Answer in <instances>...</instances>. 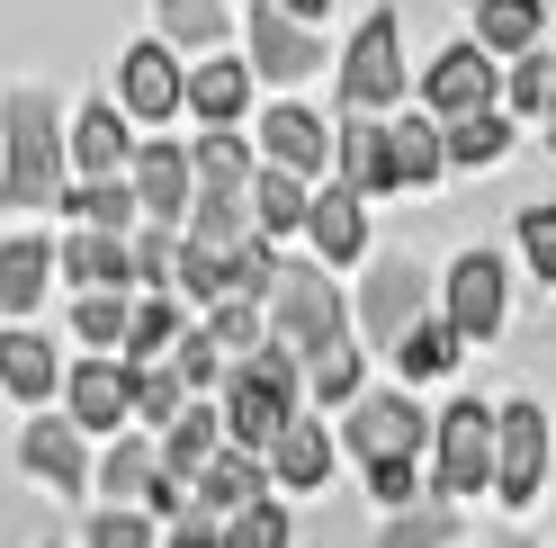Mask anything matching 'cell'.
I'll use <instances>...</instances> for the list:
<instances>
[{
  "mask_svg": "<svg viewBox=\"0 0 556 548\" xmlns=\"http://www.w3.org/2000/svg\"><path fill=\"white\" fill-rule=\"evenodd\" d=\"M0 135H10L0 208H54L63 198V153H73V135L54 126V99L46 90H10L0 99Z\"/></svg>",
  "mask_w": 556,
  "mask_h": 548,
  "instance_id": "cell-1",
  "label": "cell"
},
{
  "mask_svg": "<svg viewBox=\"0 0 556 548\" xmlns=\"http://www.w3.org/2000/svg\"><path fill=\"white\" fill-rule=\"evenodd\" d=\"M225 432H233V450H278V440L296 432V351L288 341H261V351L233 369Z\"/></svg>",
  "mask_w": 556,
  "mask_h": 548,
  "instance_id": "cell-2",
  "label": "cell"
},
{
  "mask_svg": "<svg viewBox=\"0 0 556 548\" xmlns=\"http://www.w3.org/2000/svg\"><path fill=\"white\" fill-rule=\"evenodd\" d=\"M278 341H288L305 369L332 360V351H351V333H341V297H332L324 270H288V279H278Z\"/></svg>",
  "mask_w": 556,
  "mask_h": 548,
  "instance_id": "cell-3",
  "label": "cell"
},
{
  "mask_svg": "<svg viewBox=\"0 0 556 548\" xmlns=\"http://www.w3.org/2000/svg\"><path fill=\"white\" fill-rule=\"evenodd\" d=\"M341 99H351L359 117H368V109H387V99H404V37H395V10L359 18L351 54H341Z\"/></svg>",
  "mask_w": 556,
  "mask_h": 548,
  "instance_id": "cell-4",
  "label": "cell"
},
{
  "mask_svg": "<svg viewBox=\"0 0 556 548\" xmlns=\"http://www.w3.org/2000/svg\"><path fill=\"white\" fill-rule=\"evenodd\" d=\"M422 297H431L422 261H413V252H387V261L368 270V288H359V324H368V341H387V351H404V333L422 324Z\"/></svg>",
  "mask_w": 556,
  "mask_h": 548,
  "instance_id": "cell-5",
  "label": "cell"
},
{
  "mask_svg": "<svg viewBox=\"0 0 556 548\" xmlns=\"http://www.w3.org/2000/svg\"><path fill=\"white\" fill-rule=\"evenodd\" d=\"M494 440H503V414L448 404V423H440V495L448 503H467L476 486H494Z\"/></svg>",
  "mask_w": 556,
  "mask_h": 548,
  "instance_id": "cell-6",
  "label": "cell"
},
{
  "mask_svg": "<svg viewBox=\"0 0 556 548\" xmlns=\"http://www.w3.org/2000/svg\"><path fill=\"white\" fill-rule=\"evenodd\" d=\"M547 476V414L539 404H503V440H494V486L511 503H530Z\"/></svg>",
  "mask_w": 556,
  "mask_h": 548,
  "instance_id": "cell-7",
  "label": "cell"
},
{
  "mask_svg": "<svg viewBox=\"0 0 556 548\" xmlns=\"http://www.w3.org/2000/svg\"><path fill=\"white\" fill-rule=\"evenodd\" d=\"M252 63L269 82H305V73H324V46L305 37V18H288L278 0H252Z\"/></svg>",
  "mask_w": 556,
  "mask_h": 548,
  "instance_id": "cell-8",
  "label": "cell"
},
{
  "mask_svg": "<svg viewBox=\"0 0 556 548\" xmlns=\"http://www.w3.org/2000/svg\"><path fill=\"white\" fill-rule=\"evenodd\" d=\"M431 440V423L413 414V396H359V414H351V450L377 468V459H413Z\"/></svg>",
  "mask_w": 556,
  "mask_h": 548,
  "instance_id": "cell-9",
  "label": "cell"
},
{
  "mask_svg": "<svg viewBox=\"0 0 556 548\" xmlns=\"http://www.w3.org/2000/svg\"><path fill=\"white\" fill-rule=\"evenodd\" d=\"M422 99H431L440 117H484V109H494V54H484V46H448L431 63Z\"/></svg>",
  "mask_w": 556,
  "mask_h": 548,
  "instance_id": "cell-10",
  "label": "cell"
},
{
  "mask_svg": "<svg viewBox=\"0 0 556 548\" xmlns=\"http://www.w3.org/2000/svg\"><path fill=\"white\" fill-rule=\"evenodd\" d=\"M448 324H458V341H484L503 324V261L494 252H458V270H448Z\"/></svg>",
  "mask_w": 556,
  "mask_h": 548,
  "instance_id": "cell-11",
  "label": "cell"
},
{
  "mask_svg": "<svg viewBox=\"0 0 556 548\" xmlns=\"http://www.w3.org/2000/svg\"><path fill=\"white\" fill-rule=\"evenodd\" d=\"M117 90H126L135 117H170V109L189 99V73L170 63V46H126V54H117Z\"/></svg>",
  "mask_w": 556,
  "mask_h": 548,
  "instance_id": "cell-12",
  "label": "cell"
},
{
  "mask_svg": "<svg viewBox=\"0 0 556 548\" xmlns=\"http://www.w3.org/2000/svg\"><path fill=\"white\" fill-rule=\"evenodd\" d=\"M189 153L180 145H144V153H135V198H144V216L153 225H180L189 216Z\"/></svg>",
  "mask_w": 556,
  "mask_h": 548,
  "instance_id": "cell-13",
  "label": "cell"
},
{
  "mask_svg": "<svg viewBox=\"0 0 556 548\" xmlns=\"http://www.w3.org/2000/svg\"><path fill=\"white\" fill-rule=\"evenodd\" d=\"M126 414H135V369H117V360L73 369V423L81 432H117Z\"/></svg>",
  "mask_w": 556,
  "mask_h": 548,
  "instance_id": "cell-14",
  "label": "cell"
},
{
  "mask_svg": "<svg viewBox=\"0 0 556 548\" xmlns=\"http://www.w3.org/2000/svg\"><path fill=\"white\" fill-rule=\"evenodd\" d=\"M261 153L305 180V171L332 162V135H324V117H305V109H269V117H261Z\"/></svg>",
  "mask_w": 556,
  "mask_h": 548,
  "instance_id": "cell-15",
  "label": "cell"
},
{
  "mask_svg": "<svg viewBox=\"0 0 556 548\" xmlns=\"http://www.w3.org/2000/svg\"><path fill=\"white\" fill-rule=\"evenodd\" d=\"M341 189H359V198L404 189V180H395V145H387V126H377V117H351V126H341Z\"/></svg>",
  "mask_w": 556,
  "mask_h": 548,
  "instance_id": "cell-16",
  "label": "cell"
},
{
  "mask_svg": "<svg viewBox=\"0 0 556 548\" xmlns=\"http://www.w3.org/2000/svg\"><path fill=\"white\" fill-rule=\"evenodd\" d=\"M18 459H27V476H46L54 495H81V432L73 423H27V440H18Z\"/></svg>",
  "mask_w": 556,
  "mask_h": 548,
  "instance_id": "cell-17",
  "label": "cell"
},
{
  "mask_svg": "<svg viewBox=\"0 0 556 548\" xmlns=\"http://www.w3.org/2000/svg\"><path fill=\"white\" fill-rule=\"evenodd\" d=\"M126 126H117V99H90V109L73 117V162L90 171V180H117V162H126Z\"/></svg>",
  "mask_w": 556,
  "mask_h": 548,
  "instance_id": "cell-18",
  "label": "cell"
},
{
  "mask_svg": "<svg viewBox=\"0 0 556 548\" xmlns=\"http://www.w3.org/2000/svg\"><path fill=\"white\" fill-rule=\"evenodd\" d=\"M305 234H315V252L324 261H359V244H368V216H359V189H324L315 198V216H305Z\"/></svg>",
  "mask_w": 556,
  "mask_h": 548,
  "instance_id": "cell-19",
  "label": "cell"
},
{
  "mask_svg": "<svg viewBox=\"0 0 556 548\" xmlns=\"http://www.w3.org/2000/svg\"><path fill=\"white\" fill-rule=\"evenodd\" d=\"M46 270H54V252L37 244V234H10V244H0V306H10V315H37L46 306Z\"/></svg>",
  "mask_w": 556,
  "mask_h": 548,
  "instance_id": "cell-20",
  "label": "cell"
},
{
  "mask_svg": "<svg viewBox=\"0 0 556 548\" xmlns=\"http://www.w3.org/2000/svg\"><path fill=\"white\" fill-rule=\"evenodd\" d=\"M63 270L99 297V288H126L135 279V252H126V234H73V244H63Z\"/></svg>",
  "mask_w": 556,
  "mask_h": 548,
  "instance_id": "cell-21",
  "label": "cell"
},
{
  "mask_svg": "<svg viewBox=\"0 0 556 548\" xmlns=\"http://www.w3.org/2000/svg\"><path fill=\"white\" fill-rule=\"evenodd\" d=\"M216 440H225V423L189 404V414L162 432V476H170V486H180V476H206V468H216Z\"/></svg>",
  "mask_w": 556,
  "mask_h": 548,
  "instance_id": "cell-22",
  "label": "cell"
},
{
  "mask_svg": "<svg viewBox=\"0 0 556 548\" xmlns=\"http://www.w3.org/2000/svg\"><path fill=\"white\" fill-rule=\"evenodd\" d=\"M54 378H63V369H54V351H46L37 333H0V387H10V396L46 404V387H54Z\"/></svg>",
  "mask_w": 556,
  "mask_h": 548,
  "instance_id": "cell-23",
  "label": "cell"
},
{
  "mask_svg": "<svg viewBox=\"0 0 556 548\" xmlns=\"http://www.w3.org/2000/svg\"><path fill=\"white\" fill-rule=\"evenodd\" d=\"M476 46L484 54H530L539 46V0H476Z\"/></svg>",
  "mask_w": 556,
  "mask_h": 548,
  "instance_id": "cell-24",
  "label": "cell"
},
{
  "mask_svg": "<svg viewBox=\"0 0 556 548\" xmlns=\"http://www.w3.org/2000/svg\"><path fill=\"white\" fill-rule=\"evenodd\" d=\"M198 495L216 503V512H252V503H269V495H261V450H216V468L198 476Z\"/></svg>",
  "mask_w": 556,
  "mask_h": 548,
  "instance_id": "cell-25",
  "label": "cell"
},
{
  "mask_svg": "<svg viewBox=\"0 0 556 548\" xmlns=\"http://www.w3.org/2000/svg\"><path fill=\"white\" fill-rule=\"evenodd\" d=\"M242 99H252V73H242V63H198V73H189V109L206 126H233Z\"/></svg>",
  "mask_w": 556,
  "mask_h": 548,
  "instance_id": "cell-26",
  "label": "cell"
},
{
  "mask_svg": "<svg viewBox=\"0 0 556 548\" xmlns=\"http://www.w3.org/2000/svg\"><path fill=\"white\" fill-rule=\"evenodd\" d=\"M252 216H261V234H288V225H305V216H315V198H305V180H296V171H261V180H252Z\"/></svg>",
  "mask_w": 556,
  "mask_h": 548,
  "instance_id": "cell-27",
  "label": "cell"
},
{
  "mask_svg": "<svg viewBox=\"0 0 556 548\" xmlns=\"http://www.w3.org/2000/svg\"><path fill=\"white\" fill-rule=\"evenodd\" d=\"M269 468L288 476V486H324V476H332V432H324V423H296V432L269 450Z\"/></svg>",
  "mask_w": 556,
  "mask_h": 548,
  "instance_id": "cell-28",
  "label": "cell"
},
{
  "mask_svg": "<svg viewBox=\"0 0 556 548\" xmlns=\"http://www.w3.org/2000/svg\"><path fill=\"white\" fill-rule=\"evenodd\" d=\"M440 145H448V162H467V171H484V162H503L511 153V126L484 109V117H448L440 126Z\"/></svg>",
  "mask_w": 556,
  "mask_h": 548,
  "instance_id": "cell-29",
  "label": "cell"
},
{
  "mask_svg": "<svg viewBox=\"0 0 556 548\" xmlns=\"http://www.w3.org/2000/svg\"><path fill=\"white\" fill-rule=\"evenodd\" d=\"M387 145H395V180L413 189V180H431V171L448 162V145H440V126L431 117H395L387 126Z\"/></svg>",
  "mask_w": 556,
  "mask_h": 548,
  "instance_id": "cell-30",
  "label": "cell"
},
{
  "mask_svg": "<svg viewBox=\"0 0 556 548\" xmlns=\"http://www.w3.org/2000/svg\"><path fill=\"white\" fill-rule=\"evenodd\" d=\"M99 486H109V512H117V503H135V495L153 503L162 468H153V450H144V440H117V450H109V468H99Z\"/></svg>",
  "mask_w": 556,
  "mask_h": 548,
  "instance_id": "cell-31",
  "label": "cell"
},
{
  "mask_svg": "<svg viewBox=\"0 0 556 548\" xmlns=\"http://www.w3.org/2000/svg\"><path fill=\"white\" fill-rule=\"evenodd\" d=\"M189 162H198V189H252V180H261L252 153H242L225 126H216V135H198V153H189Z\"/></svg>",
  "mask_w": 556,
  "mask_h": 548,
  "instance_id": "cell-32",
  "label": "cell"
},
{
  "mask_svg": "<svg viewBox=\"0 0 556 548\" xmlns=\"http://www.w3.org/2000/svg\"><path fill=\"white\" fill-rule=\"evenodd\" d=\"M162 37H170V46H198V54H206V46L225 37V0H162Z\"/></svg>",
  "mask_w": 556,
  "mask_h": 548,
  "instance_id": "cell-33",
  "label": "cell"
},
{
  "mask_svg": "<svg viewBox=\"0 0 556 548\" xmlns=\"http://www.w3.org/2000/svg\"><path fill=\"white\" fill-rule=\"evenodd\" d=\"M135 208H144V198H135L126 180H90V189H73V216H81L90 234H126Z\"/></svg>",
  "mask_w": 556,
  "mask_h": 548,
  "instance_id": "cell-34",
  "label": "cell"
},
{
  "mask_svg": "<svg viewBox=\"0 0 556 548\" xmlns=\"http://www.w3.org/2000/svg\"><path fill=\"white\" fill-rule=\"evenodd\" d=\"M395 360H404V378H440V369L458 360V324H413Z\"/></svg>",
  "mask_w": 556,
  "mask_h": 548,
  "instance_id": "cell-35",
  "label": "cell"
},
{
  "mask_svg": "<svg viewBox=\"0 0 556 548\" xmlns=\"http://www.w3.org/2000/svg\"><path fill=\"white\" fill-rule=\"evenodd\" d=\"M73 324H81V341H99V351H109V341H126L135 306H126L117 288H99V297H81V306H73Z\"/></svg>",
  "mask_w": 556,
  "mask_h": 548,
  "instance_id": "cell-36",
  "label": "cell"
},
{
  "mask_svg": "<svg viewBox=\"0 0 556 548\" xmlns=\"http://www.w3.org/2000/svg\"><path fill=\"white\" fill-rule=\"evenodd\" d=\"M180 288L225 306V297H233V261H225V252H206V244H189V252H180Z\"/></svg>",
  "mask_w": 556,
  "mask_h": 548,
  "instance_id": "cell-37",
  "label": "cell"
},
{
  "mask_svg": "<svg viewBox=\"0 0 556 548\" xmlns=\"http://www.w3.org/2000/svg\"><path fill=\"white\" fill-rule=\"evenodd\" d=\"M135 414L144 423H180V369H144V378H135Z\"/></svg>",
  "mask_w": 556,
  "mask_h": 548,
  "instance_id": "cell-38",
  "label": "cell"
},
{
  "mask_svg": "<svg viewBox=\"0 0 556 548\" xmlns=\"http://www.w3.org/2000/svg\"><path fill=\"white\" fill-rule=\"evenodd\" d=\"M225 341V351H261V297H225L216 306V324H206Z\"/></svg>",
  "mask_w": 556,
  "mask_h": 548,
  "instance_id": "cell-39",
  "label": "cell"
},
{
  "mask_svg": "<svg viewBox=\"0 0 556 548\" xmlns=\"http://www.w3.org/2000/svg\"><path fill=\"white\" fill-rule=\"evenodd\" d=\"M225 548H288V512H278V503H252V512H233Z\"/></svg>",
  "mask_w": 556,
  "mask_h": 548,
  "instance_id": "cell-40",
  "label": "cell"
},
{
  "mask_svg": "<svg viewBox=\"0 0 556 548\" xmlns=\"http://www.w3.org/2000/svg\"><path fill=\"white\" fill-rule=\"evenodd\" d=\"M305 387H315L324 404H351V396H359V351H332V360H315V369H305Z\"/></svg>",
  "mask_w": 556,
  "mask_h": 548,
  "instance_id": "cell-41",
  "label": "cell"
},
{
  "mask_svg": "<svg viewBox=\"0 0 556 548\" xmlns=\"http://www.w3.org/2000/svg\"><path fill=\"white\" fill-rule=\"evenodd\" d=\"M458 539V512H413V522H395L377 548H448Z\"/></svg>",
  "mask_w": 556,
  "mask_h": 548,
  "instance_id": "cell-42",
  "label": "cell"
},
{
  "mask_svg": "<svg viewBox=\"0 0 556 548\" xmlns=\"http://www.w3.org/2000/svg\"><path fill=\"white\" fill-rule=\"evenodd\" d=\"M520 252L539 279H556V208H520Z\"/></svg>",
  "mask_w": 556,
  "mask_h": 548,
  "instance_id": "cell-43",
  "label": "cell"
},
{
  "mask_svg": "<svg viewBox=\"0 0 556 548\" xmlns=\"http://www.w3.org/2000/svg\"><path fill=\"white\" fill-rule=\"evenodd\" d=\"M216 360H225V341H216V333H189L180 351H170V369H180V387H206V378H225Z\"/></svg>",
  "mask_w": 556,
  "mask_h": 548,
  "instance_id": "cell-44",
  "label": "cell"
},
{
  "mask_svg": "<svg viewBox=\"0 0 556 548\" xmlns=\"http://www.w3.org/2000/svg\"><path fill=\"white\" fill-rule=\"evenodd\" d=\"M170 333H180V315H170V306L153 297V306H135V324H126V351H135V360H153Z\"/></svg>",
  "mask_w": 556,
  "mask_h": 548,
  "instance_id": "cell-45",
  "label": "cell"
},
{
  "mask_svg": "<svg viewBox=\"0 0 556 548\" xmlns=\"http://www.w3.org/2000/svg\"><path fill=\"white\" fill-rule=\"evenodd\" d=\"M90 548H153V539H144L135 512H99V522H90Z\"/></svg>",
  "mask_w": 556,
  "mask_h": 548,
  "instance_id": "cell-46",
  "label": "cell"
},
{
  "mask_svg": "<svg viewBox=\"0 0 556 548\" xmlns=\"http://www.w3.org/2000/svg\"><path fill=\"white\" fill-rule=\"evenodd\" d=\"M368 486H377V503H413V459H377Z\"/></svg>",
  "mask_w": 556,
  "mask_h": 548,
  "instance_id": "cell-47",
  "label": "cell"
},
{
  "mask_svg": "<svg viewBox=\"0 0 556 548\" xmlns=\"http://www.w3.org/2000/svg\"><path fill=\"white\" fill-rule=\"evenodd\" d=\"M135 270H144V279H180V252H170V234H144V244H135Z\"/></svg>",
  "mask_w": 556,
  "mask_h": 548,
  "instance_id": "cell-48",
  "label": "cell"
},
{
  "mask_svg": "<svg viewBox=\"0 0 556 548\" xmlns=\"http://www.w3.org/2000/svg\"><path fill=\"white\" fill-rule=\"evenodd\" d=\"M511 109H539L547 117V63H520V73H511Z\"/></svg>",
  "mask_w": 556,
  "mask_h": 548,
  "instance_id": "cell-49",
  "label": "cell"
},
{
  "mask_svg": "<svg viewBox=\"0 0 556 548\" xmlns=\"http://www.w3.org/2000/svg\"><path fill=\"white\" fill-rule=\"evenodd\" d=\"M170 548H225V531H216V522H206V512H189V522H180V531H170Z\"/></svg>",
  "mask_w": 556,
  "mask_h": 548,
  "instance_id": "cell-50",
  "label": "cell"
},
{
  "mask_svg": "<svg viewBox=\"0 0 556 548\" xmlns=\"http://www.w3.org/2000/svg\"><path fill=\"white\" fill-rule=\"evenodd\" d=\"M278 10H288V18H324L332 0H278Z\"/></svg>",
  "mask_w": 556,
  "mask_h": 548,
  "instance_id": "cell-51",
  "label": "cell"
},
{
  "mask_svg": "<svg viewBox=\"0 0 556 548\" xmlns=\"http://www.w3.org/2000/svg\"><path fill=\"white\" fill-rule=\"evenodd\" d=\"M547 117H556V63H547Z\"/></svg>",
  "mask_w": 556,
  "mask_h": 548,
  "instance_id": "cell-52",
  "label": "cell"
},
{
  "mask_svg": "<svg viewBox=\"0 0 556 548\" xmlns=\"http://www.w3.org/2000/svg\"><path fill=\"white\" fill-rule=\"evenodd\" d=\"M503 548H530V539H503Z\"/></svg>",
  "mask_w": 556,
  "mask_h": 548,
  "instance_id": "cell-53",
  "label": "cell"
}]
</instances>
